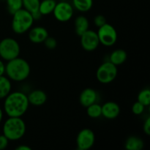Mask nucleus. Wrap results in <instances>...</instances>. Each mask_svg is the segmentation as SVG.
<instances>
[{
	"instance_id": "obj_1",
	"label": "nucleus",
	"mask_w": 150,
	"mask_h": 150,
	"mask_svg": "<svg viewBox=\"0 0 150 150\" xmlns=\"http://www.w3.org/2000/svg\"><path fill=\"white\" fill-rule=\"evenodd\" d=\"M29 105L27 95L21 92H15L5 98L4 110L8 117H21L26 112Z\"/></svg>"
},
{
	"instance_id": "obj_2",
	"label": "nucleus",
	"mask_w": 150,
	"mask_h": 150,
	"mask_svg": "<svg viewBox=\"0 0 150 150\" xmlns=\"http://www.w3.org/2000/svg\"><path fill=\"white\" fill-rule=\"evenodd\" d=\"M5 72L11 80L22 81L30 74V66L26 60L17 57L8 61L5 66Z\"/></svg>"
},
{
	"instance_id": "obj_3",
	"label": "nucleus",
	"mask_w": 150,
	"mask_h": 150,
	"mask_svg": "<svg viewBox=\"0 0 150 150\" xmlns=\"http://www.w3.org/2000/svg\"><path fill=\"white\" fill-rule=\"evenodd\" d=\"M26 132V124L21 117H9L4 123L3 135L9 141H17L21 139Z\"/></svg>"
},
{
	"instance_id": "obj_4",
	"label": "nucleus",
	"mask_w": 150,
	"mask_h": 150,
	"mask_svg": "<svg viewBox=\"0 0 150 150\" xmlns=\"http://www.w3.org/2000/svg\"><path fill=\"white\" fill-rule=\"evenodd\" d=\"M13 15L12 28L16 33L23 34L32 27L34 19L29 11L21 8Z\"/></svg>"
},
{
	"instance_id": "obj_5",
	"label": "nucleus",
	"mask_w": 150,
	"mask_h": 150,
	"mask_svg": "<svg viewBox=\"0 0 150 150\" xmlns=\"http://www.w3.org/2000/svg\"><path fill=\"white\" fill-rule=\"evenodd\" d=\"M20 54V45L13 38H4L0 42V57L6 61L18 57Z\"/></svg>"
},
{
	"instance_id": "obj_6",
	"label": "nucleus",
	"mask_w": 150,
	"mask_h": 150,
	"mask_svg": "<svg viewBox=\"0 0 150 150\" xmlns=\"http://www.w3.org/2000/svg\"><path fill=\"white\" fill-rule=\"evenodd\" d=\"M117 76V66L111 62H105L98 67L97 79L100 83H108L112 82Z\"/></svg>"
},
{
	"instance_id": "obj_7",
	"label": "nucleus",
	"mask_w": 150,
	"mask_h": 150,
	"mask_svg": "<svg viewBox=\"0 0 150 150\" xmlns=\"http://www.w3.org/2000/svg\"><path fill=\"white\" fill-rule=\"evenodd\" d=\"M97 34H98L100 42L105 46H111L117 42V31L115 28L111 24L105 23L102 26L99 27Z\"/></svg>"
},
{
	"instance_id": "obj_8",
	"label": "nucleus",
	"mask_w": 150,
	"mask_h": 150,
	"mask_svg": "<svg viewBox=\"0 0 150 150\" xmlns=\"http://www.w3.org/2000/svg\"><path fill=\"white\" fill-rule=\"evenodd\" d=\"M53 13L59 21H68L73 16V7L67 1H60L57 3Z\"/></svg>"
},
{
	"instance_id": "obj_9",
	"label": "nucleus",
	"mask_w": 150,
	"mask_h": 150,
	"mask_svg": "<svg viewBox=\"0 0 150 150\" xmlns=\"http://www.w3.org/2000/svg\"><path fill=\"white\" fill-rule=\"evenodd\" d=\"M95 140L93 131L90 129H83L78 134L76 139L78 149L87 150L92 147Z\"/></svg>"
},
{
	"instance_id": "obj_10",
	"label": "nucleus",
	"mask_w": 150,
	"mask_h": 150,
	"mask_svg": "<svg viewBox=\"0 0 150 150\" xmlns=\"http://www.w3.org/2000/svg\"><path fill=\"white\" fill-rule=\"evenodd\" d=\"M80 37L82 47L86 51H92L96 49L99 45V38L98 34L95 31L88 29Z\"/></svg>"
},
{
	"instance_id": "obj_11",
	"label": "nucleus",
	"mask_w": 150,
	"mask_h": 150,
	"mask_svg": "<svg viewBox=\"0 0 150 150\" xmlns=\"http://www.w3.org/2000/svg\"><path fill=\"white\" fill-rule=\"evenodd\" d=\"M120 113V106L115 102H107L102 106V116L108 120L117 118Z\"/></svg>"
},
{
	"instance_id": "obj_12",
	"label": "nucleus",
	"mask_w": 150,
	"mask_h": 150,
	"mask_svg": "<svg viewBox=\"0 0 150 150\" xmlns=\"http://www.w3.org/2000/svg\"><path fill=\"white\" fill-rule=\"evenodd\" d=\"M98 100V94L95 90L91 88H87L82 91L80 95L79 100L83 106L88 107L89 105L96 103Z\"/></svg>"
},
{
	"instance_id": "obj_13",
	"label": "nucleus",
	"mask_w": 150,
	"mask_h": 150,
	"mask_svg": "<svg viewBox=\"0 0 150 150\" xmlns=\"http://www.w3.org/2000/svg\"><path fill=\"white\" fill-rule=\"evenodd\" d=\"M48 37V31L42 26H37L31 29L29 34V38L34 43H41Z\"/></svg>"
},
{
	"instance_id": "obj_14",
	"label": "nucleus",
	"mask_w": 150,
	"mask_h": 150,
	"mask_svg": "<svg viewBox=\"0 0 150 150\" xmlns=\"http://www.w3.org/2000/svg\"><path fill=\"white\" fill-rule=\"evenodd\" d=\"M27 98L29 104L36 105V106L43 105L47 100L46 94L45 93V92H43L42 90H40V89L32 91V92L29 93Z\"/></svg>"
},
{
	"instance_id": "obj_15",
	"label": "nucleus",
	"mask_w": 150,
	"mask_h": 150,
	"mask_svg": "<svg viewBox=\"0 0 150 150\" xmlns=\"http://www.w3.org/2000/svg\"><path fill=\"white\" fill-rule=\"evenodd\" d=\"M127 57V54L125 51L122 49H117L111 53L109 57V62L115 64L116 66L120 65V64H123L126 61Z\"/></svg>"
},
{
	"instance_id": "obj_16",
	"label": "nucleus",
	"mask_w": 150,
	"mask_h": 150,
	"mask_svg": "<svg viewBox=\"0 0 150 150\" xmlns=\"http://www.w3.org/2000/svg\"><path fill=\"white\" fill-rule=\"evenodd\" d=\"M76 32L79 36L83 35L86 31L89 29V21L84 16H79L75 21Z\"/></svg>"
},
{
	"instance_id": "obj_17",
	"label": "nucleus",
	"mask_w": 150,
	"mask_h": 150,
	"mask_svg": "<svg viewBox=\"0 0 150 150\" xmlns=\"http://www.w3.org/2000/svg\"><path fill=\"white\" fill-rule=\"evenodd\" d=\"M144 146L143 141L137 136H130L125 142V148L127 150H142Z\"/></svg>"
},
{
	"instance_id": "obj_18",
	"label": "nucleus",
	"mask_w": 150,
	"mask_h": 150,
	"mask_svg": "<svg viewBox=\"0 0 150 150\" xmlns=\"http://www.w3.org/2000/svg\"><path fill=\"white\" fill-rule=\"evenodd\" d=\"M11 87L10 79L4 76H0V99H4L10 93Z\"/></svg>"
},
{
	"instance_id": "obj_19",
	"label": "nucleus",
	"mask_w": 150,
	"mask_h": 150,
	"mask_svg": "<svg viewBox=\"0 0 150 150\" xmlns=\"http://www.w3.org/2000/svg\"><path fill=\"white\" fill-rule=\"evenodd\" d=\"M57 4L55 0H42L39 6V11L42 15H48L53 13Z\"/></svg>"
},
{
	"instance_id": "obj_20",
	"label": "nucleus",
	"mask_w": 150,
	"mask_h": 150,
	"mask_svg": "<svg viewBox=\"0 0 150 150\" xmlns=\"http://www.w3.org/2000/svg\"><path fill=\"white\" fill-rule=\"evenodd\" d=\"M75 8L80 12H87L93 5V0H73Z\"/></svg>"
},
{
	"instance_id": "obj_21",
	"label": "nucleus",
	"mask_w": 150,
	"mask_h": 150,
	"mask_svg": "<svg viewBox=\"0 0 150 150\" xmlns=\"http://www.w3.org/2000/svg\"><path fill=\"white\" fill-rule=\"evenodd\" d=\"M86 108H87L86 112L88 116L91 118L96 119L102 116V106H100L99 104L95 103Z\"/></svg>"
},
{
	"instance_id": "obj_22",
	"label": "nucleus",
	"mask_w": 150,
	"mask_h": 150,
	"mask_svg": "<svg viewBox=\"0 0 150 150\" xmlns=\"http://www.w3.org/2000/svg\"><path fill=\"white\" fill-rule=\"evenodd\" d=\"M22 2L25 10L29 11L30 13L39 10V6L40 3V0H22Z\"/></svg>"
},
{
	"instance_id": "obj_23",
	"label": "nucleus",
	"mask_w": 150,
	"mask_h": 150,
	"mask_svg": "<svg viewBox=\"0 0 150 150\" xmlns=\"http://www.w3.org/2000/svg\"><path fill=\"white\" fill-rule=\"evenodd\" d=\"M138 101L143 104L145 107L149 106L150 105V90L149 89H144L139 92Z\"/></svg>"
},
{
	"instance_id": "obj_24",
	"label": "nucleus",
	"mask_w": 150,
	"mask_h": 150,
	"mask_svg": "<svg viewBox=\"0 0 150 150\" xmlns=\"http://www.w3.org/2000/svg\"><path fill=\"white\" fill-rule=\"evenodd\" d=\"M7 4V8L11 14H14L16 11L22 8L23 2L22 0H6Z\"/></svg>"
},
{
	"instance_id": "obj_25",
	"label": "nucleus",
	"mask_w": 150,
	"mask_h": 150,
	"mask_svg": "<svg viewBox=\"0 0 150 150\" xmlns=\"http://www.w3.org/2000/svg\"><path fill=\"white\" fill-rule=\"evenodd\" d=\"M145 106L143 105V104L141 103L140 102H136L133 104V107H132V111L134 114L136 115H140L144 111Z\"/></svg>"
},
{
	"instance_id": "obj_26",
	"label": "nucleus",
	"mask_w": 150,
	"mask_h": 150,
	"mask_svg": "<svg viewBox=\"0 0 150 150\" xmlns=\"http://www.w3.org/2000/svg\"><path fill=\"white\" fill-rule=\"evenodd\" d=\"M45 42V45L48 49H54L57 47V42L54 38H50V37H48V38L45 39V40L44 41Z\"/></svg>"
},
{
	"instance_id": "obj_27",
	"label": "nucleus",
	"mask_w": 150,
	"mask_h": 150,
	"mask_svg": "<svg viewBox=\"0 0 150 150\" xmlns=\"http://www.w3.org/2000/svg\"><path fill=\"white\" fill-rule=\"evenodd\" d=\"M95 24L98 27H100L103 25H104L105 23H106V20H105V18L102 15H98L95 18Z\"/></svg>"
},
{
	"instance_id": "obj_28",
	"label": "nucleus",
	"mask_w": 150,
	"mask_h": 150,
	"mask_svg": "<svg viewBox=\"0 0 150 150\" xmlns=\"http://www.w3.org/2000/svg\"><path fill=\"white\" fill-rule=\"evenodd\" d=\"M9 140L4 135L0 136V150H3L5 149L8 145Z\"/></svg>"
},
{
	"instance_id": "obj_29",
	"label": "nucleus",
	"mask_w": 150,
	"mask_h": 150,
	"mask_svg": "<svg viewBox=\"0 0 150 150\" xmlns=\"http://www.w3.org/2000/svg\"><path fill=\"white\" fill-rule=\"evenodd\" d=\"M144 131L146 135H150V117H148L144 124Z\"/></svg>"
},
{
	"instance_id": "obj_30",
	"label": "nucleus",
	"mask_w": 150,
	"mask_h": 150,
	"mask_svg": "<svg viewBox=\"0 0 150 150\" xmlns=\"http://www.w3.org/2000/svg\"><path fill=\"white\" fill-rule=\"evenodd\" d=\"M31 14H32V18H33L34 21H35V20H38V19H40L41 18V16H42V15L41 14L39 10H38V11L35 12V13H31Z\"/></svg>"
},
{
	"instance_id": "obj_31",
	"label": "nucleus",
	"mask_w": 150,
	"mask_h": 150,
	"mask_svg": "<svg viewBox=\"0 0 150 150\" xmlns=\"http://www.w3.org/2000/svg\"><path fill=\"white\" fill-rule=\"evenodd\" d=\"M5 73V65L1 60H0V76H3Z\"/></svg>"
},
{
	"instance_id": "obj_32",
	"label": "nucleus",
	"mask_w": 150,
	"mask_h": 150,
	"mask_svg": "<svg viewBox=\"0 0 150 150\" xmlns=\"http://www.w3.org/2000/svg\"><path fill=\"white\" fill-rule=\"evenodd\" d=\"M16 150H31V148L29 147L28 146H25V145H22V146H18L16 149Z\"/></svg>"
},
{
	"instance_id": "obj_33",
	"label": "nucleus",
	"mask_w": 150,
	"mask_h": 150,
	"mask_svg": "<svg viewBox=\"0 0 150 150\" xmlns=\"http://www.w3.org/2000/svg\"><path fill=\"white\" fill-rule=\"evenodd\" d=\"M2 118H3V111L2 110H1V108H0V123H1V120H2Z\"/></svg>"
}]
</instances>
